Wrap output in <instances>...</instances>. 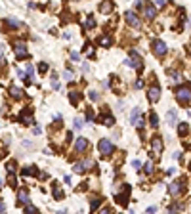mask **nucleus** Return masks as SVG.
Segmentation results:
<instances>
[{"label":"nucleus","instance_id":"obj_1","mask_svg":"<svg viewBox=\"0 0 191 214\" xmlns=\"http://www.w3.org/2000/svg\"><path fill=\"white\" fill-rule=\"evenodd\" d=\"M124 63L128 67H132V69H136V71H142V67H143V61H142V57L136 54V52H132V56L128 57V59H124Z\"/></svg>","mask_w":191,"mask_h":214},{"label":"nucleus","instance_id":"obj_2","mask_svg":"<svg viewBox=\"0 0 191 214\" xmlns=\"http://www.w3.org/2000/svg\"><path fill=\"white\" fill-rule=\"evenodd\" d=\"M97 149H100V153L103 155V157H107V155H111L113 151H115V147H113V143L109 142V140H100Z\"/></svg>","mask_w":191,"mask_h":214},{"label":"nucleus","instance_id":"obj_3","mask_svg":"<svg viewBox=\"0 0 191 214\" xmlns=\"http://www.w3.org/2000/svg\"><path fill=\"white\" fill-rule=\"evenodd\" d=\"M13 52H15V57H17V59H27V46H25V42H21V40H17V42L13 44Z\"/></svg>","mask_w":191,"mask_h":214},{"label":"nucleus","instance_id":"obj_4","mask_svg":"<svg viewBox=\"0 0 191 214\" xmlns=\"http://www.w3.org/2000/svg\"><path fill=\"white\" fill-rule=\"evenodd\" d=\"M176 100L182 103H187L191 100V90H187V88H180V90H176Z\"/></svg>","mask_w":191,"mask_h":214},{"label":"nucleus","instance_id":"obj_5","mask_svg":"<svg viewBox=\"0 0 191 214\" xmlns=\"http://www.w3.org/2000/svg\"><path fill=\"white\" fill-rule=\"evenodd\" d=\"M151 48H153V52H155L157 56H164V54L168 52V46L164 44L163 40H153V46H151Z\"/></svg>","mask_w":191,"mask_h":214},{"label":"nucleus","instance_id":"obj_6","mask_svg":"<svg viewBox=\"0 0 191 214\" xmlns=\"http://www.w3.org/2000/svg\"><path fill=\"white\" fill-rule=\"evenodd\" d=\"M184 191V180H178V182H172V184L168 185V193L170 195H180V193Z\"/></svg>","mask_w":191,"mask_h":214},{"label":"nucleus","instance_id":"obj_7","mask_svg":"<svg viewBox=\"0 0 191 214\" xmlns=\"http://www.w3.org/2000/svg\"><path fill=\"white\" fill-rule=\"evenodd\" d=\"M147 98H149V101H159V98H161V88H159L157 84L151 86L147 90Z\"/></svg>","mask_w":191,"mask_h":214},{"label":"nucleus","instance_id":"obj_8","mask_svg":"<svg viewBox=\"0 0 191 214\" xmlns=\"http://www.w3.org/2000/svg\"><path fill=\"white\" fill-rule=\"evenodd\" d=\"M163 147H164V145H163V140L159 138V136H155V138L151 140V149L155 151V155H161V153H163Z\"/></svg>","mask_w":191,"mask_h":214},{"label":"nucleus","instance_id":"obj_9","mask_svg":"<svg viewBox=\"0 0 191 214\" xmlns=\"http://www.w3.org/2000/svg\"><path fill=\"white\" fill-rule=\"evenodd\" d=\"M124 19H126V23L130 25V27H140V19H138V15L134 14V12H126L124 14Z\"/></svg>","mask_w":191,"mask_h":214},{"label":"nucleus","instance_id":"obj_10","mask_svg":"<svg viewBox=\"0 0 191 214\" xmlns=\"http://www.w3.org/2000/svg\"><path fill=\"white\" fill-rule=\"evenodd\" d=\"M86 149H88V140H86V138H79L75 142V151H76V153H84Z\"/></svg>","mask_w":191,"mask_h":214},{"label":"nucleus","instance_id":"obj_11","mask_svg":"<svg viewBox=\"0 0 191 214\" xmlns=\"http://www.w3.org/2000/svg\"><path fill=\"white\" fill-rule=\"evenodd\" d=\"M143 15H145L147 19H153L155 17V8L151 6V4H145V6H143Z\"/></svg>","mask_w":191,"mask_h":214},{"label":"nucleus","instance_id":"obj_12","mask_svg":"<svg viewBox=\"0 0 191 214\" xmlns=\"http://www.w3.org/2000/svg\"><path fill=\"white\" fill-rule=\"evenodd\" d=\"M10 94H12L15 100H21V98L25 96V92L21 90V88H17V86H12V88H10Z\"/></svg>","mask_w":191,"mask_h":214},{"label":"nucleus","instance_id":"obj_13","mask_svg":"<svg viewBox=\"0 0 191 214\" xmlns=\"http://www.w3.org/2000/svg\"><path fill=\"white\" fill-rule=\"evenodd\" d=\"M19 121H21L23 124H31V122H33V117L29 115V109H25V111L19 115Z\"/></svg>","mask_w":191,"mask_h":214},{"label":"nucleus","instance_id":"obj_14","mask_svg":"<svg viewBox=\"0 0 191 214\" xmlns=\"http://www.w3.org/2000/svg\"><path fill=\"white\" fill-rule=\"evenodd\" d=\"M166 121H168V124H176L178 122V113L174 111V109H170V111L166 113Z\"/></svg>","mask_w":191,"mask_h":214},{"label":"nucleus","instance_id":"obj_15","mask_svg":"<svg viewBox=\"0 0 191 214\" xmlns=\"http://www.w3.org/2000/svg\"><path fill=\"white\" fill-rule=\"evenodd\" d=\"M111 10H113V4H111V2H107V0L100 4V12H101V14H105V15H107V14L111 12Z\"/></svg>","mask_w":191,"mask_h":214},{"label":"nucleus","instance_id":"obj_16","mask_svg":"<svg viewBox=\"0 0 191 214\" xmlns=\"http://www.w3.org/2000/svg\"><path fill=\"white\" fill-rule=\"evenodd\" d=\"M17 197H19L17 201L21 203V205H29V193L25 191V189H21V191H19V195H17Z\"/></svg>","mask_w":191,"mask_h":214},{"label":"nucleus","instance_id":"obj_17","mask_svg":"<svg viewBox=\"0 0 191 214\" xmlns=\"http://www.w3.org/2000/svg\"><path fill=\"white\" fill-rule=\"evenodd\" d=\"M37 174H38L37 166H27V168H23V176H37Z\"/></svg>","mask_w":191,"mask_h":214},{"label":"nucleus","instance_id":"obj_18","mask_svg":"<svg viewBox=\"0 0 191 214\" xmlns=\"http://www.w3.org/2000/svg\"><path fill=\"white\" fill-rule=\"evenodd\" d=\"M128 191H130V189H128ZM128 191H124V195H117V203H118V205H122V206L128 205Z\"/></svg>","mask_w":191,"mask_h":214},{"label":"nucleus","instance_id":"obj_19","mask_svg":"<svg viewBox=\"0 0 191 214\" xmlns=\"http://www.w3.org/2000/svg\"><path fill=\"white\" fill-rule=\"evenodd\" d=\"M101 122L107 124V126H113V124H115V119H113L111 115H101Z\"/></svg>","mask_w":191,"mask_h":214},{"label":"nucleus","instance_id":"obj_20","mask_svg":"<svg viewBox=\"0 0 191 214\" xmlns=\"http://www.w3.org/2000/svg\"><path fill=\"white\" fill-rule=\"evenodd\" d=\"M138 119H140V109H138V107H134V109H132V117H130V122L134 124V126H136Z\"/></svg>","mask_w":191,"mask_h":214},{"label":"nucleus","instance_id":"obj_21","mask_svg":"<svg viewBox=\"0 0 191 214\" xmlns=\"http://www.w3.org/2000/svg\"><path fill=\"white\" fill-rule=\"evenodd\" d=\"M149 122H151V126H153V128H157V126H159V117H157V113H153V111L149 113Z\"/></svg>","mask_w":191,"mask_h":214},{"label":"nucleus","instance_id":"obj_22","mask_svg":"<svg viewBox=\"0 0 191 214\" xmlns=\"http://www.w3.org/2000/svg\"><path fill=\"white\" fill-rule=\"evenodd\" d=\"M100 46L109 48V46H111V36H101V38H100Z\"/></svg>","mask_w":191,"mask_h":214},{"label":"nucleus","instance_id":"obj_23","mask_svg":"<svg viewBox=\"0 0 191 214\" xmlns=\"http://www.w3.org/2000/svg\"><path fill=\"white\" fill-rule=\"evenodd\" d=\"M101 201H103L101 197H94V199L90 201V206H92V210H96V208H97V206L101 205Z\"/></svg>","mask_w":191,"mask_h":214},{"label":"nucleus","instance_id":"obj_24","mask_svg":"<svg viewBox=\"0 0 191 214\" xmlns=\"http://www.w3.org/2000/svg\"><path fill=\"white\" fill-rule=\"evenodd\" d=\"M54 199H58V201L63 199V191H61L58 185H54Z\"/></svg>","mask_w":191,"mask_h":214},{"label":"nucleus","instance_id":"obj_25","mask_svg":"<svg viewBox=\"0 0 191 214\" xmlns=\"http://www.w3.org/2000/svg\"><path fill=\"white\" fill-rule=\"evenodd\" d=\"M168 210H170V212H178V210H184V205H178V203H174V205H170V206H168Z\"/></svg>","mask_w":191,"mask_h":214},{"label":"nucleus","instance_id":"obj_26","mask_svg":"<svg viewBox=\"0 0 191 214\" xmlns=\"http://www.w3.org/2000/svg\"><path fill=\"white\" fill-rule=\"evenodd\" d=\"M73 170L76 172V174H82V172H84L86 168H84V164H82V163H76V164L73 166Z\"/></svg>","mask_w":191,"mask_h":214},{"label":"nucleus","instance_id":"obj_27","mask_svg":"<svg viewBox=\"0 0 191 214\" xmlns=\"http://www.w3.org/2000/svg\"><path fill=\"white\" fill-rule=\"evenodd\" d=\"M187 130H189V126H187V124H185V122H182V124H178V132L180 134H185V132H187Z\"/></svg>","mask_w":191,"mask_h":214},{"label":"nucleus","instance_id":"obj_28","mask_svg":"<svg viewBox=\"0 0 191 214\" xmlns=\"http://www.w3.org/2000/svg\"><path fill=\"white\" fill-rule=\"evenodd\" d=\"M69 100H71V103H79V100H80V96H79V94H75V92H71Z\"/></svg>","mask_w":191,"mask_h":214},{"label":"nucleus","instance_id":"obj_29","mask_svg":"<svg viewBox=\"0 0 191 214\" xmlns=\"http://www.w3.org/2000/svg\"><path fill=\"white\" fill-rule=\"evenodd\" d=\"M73 124H75V128H76V130H80L82 126H84V122H82V119H75V122H73Z\"/></svg>","mask_w":191,"mask_h":214},{"label":"nucleus","instance_id":"obj_30","mask_svg":"<svg viewBox=\"0 0 191 214\" xmlns=\"http://www.w3.org/2000/svg\"><path fill=\"white\" fill-rule=\"evenodd\" d=\"M15 166H17V164H15V161H10V163L6 164V168H8V172H13Z\"/></svg>","mask_w":191,"mask_h":214},{"label":"nucleus","instance_id":"obj_31","mask_svg":"<svg viewBox=\"0 0 191 214\" xmlns=\"http://www.w3.org/2000/svg\"><path fill=\"white\" fill-rule=\"evenodd\" d=\"M94 25H96L94 17H88V19H86V29H92V27H94Z\"/></svg>","mask_w":191,"mask_h":214},{"label":"nucleus","instance_id":"obj_32","mask_svg":"<svg viewBox=\"0 0 191 214\" xmlns=\"http://www.w3.org/2000/svg\"><path fill=\"white\" fill-rule=\"evenodd\" d=\"M143 170H145L147 174H151V172H153V161H149V163L145 164V168H143Z\"/></svg>","mask_w":191,"mask_h":214},{"label":"nucleus","instance_id":"obj_33","mask_svg":"<svg viewBox=\"0 0 191 214\" xmlns=\"http://www.w3.org/2000/svg\"><path fill=\"white\" fill-rule=\"evenodd\" d=\"M170 75H172V79H174V80H178V82L182 80V75H180L178 71H172V73H170Z\"/></svg>","mask_w":191,"mask_h":214},{"label":"nucleus","instance_id":"obj_34","mask_svg":"<svg viewBox=\"0 0 191 214\" xmlns=\"http://www.w3.org/2000/svg\"><path fill=\"white\" fill-rule=\"evenodd\" d=\"M8 182H10V185L15 187V178H13V172H10V176H8Z\"/></svg>","mask_w":191,"mask_h":214},{"label":"nucleus","instance_id":"obj_35","mask_svg":"<svg viewBox=\"0 0 191 214\" xmlns=\"http://www.w3.org/2000/svg\"><path fill=\"white\" fill-rule=\"evenodd\" d=\"M25 212H29V214H37L38 210H37V208H34V206H31V205H27V208H25Z\"/></svg>","mask_w":191,"mask_h":214},{"label":"nucleus","instance_id":"obj_36","mask_svg":"<svg viewBox=\"0 0 191 214\" xmlns=\"http://www.w3.org/2000/svg\"><path fill=\"white\" fill-rule=\"evenodd\" d=\"M63 79H65V80H73V73H71V71H65V73H63Z\"/></svg>","mask_w":191,"mask_h":214},{"label":"nucleus","instance_id":"obj_37","mask_svg":"<svg viewBox=\"0 0 191 214\" xmlns=\"http://www.w3.org/2000/svg\"><path fill=\"white\" fill-rule=\"evenodd\" d=\"M132 166H134L136 170H140V168H142V163H140L138 159H134V161H132Z\"/></svg>","mask_w":191,"mask_h":214},{"label":"nucleus","instance_id":"obj_38","mask_svg":"<svg viewBox=\"0 0 191 214\" xmlns=\"http://www.w3.org/2000/svg\"><path fill=\"white\" fill-rule=\"evenodd\" d=\"M88 96H90V100H94V101H96L97 98H100V94H97V92H92V90H90V92H88Z\"/></svg>","mask_w":191,"mask_h":214},{"label":"nucleus","instance_id":"obj_39","mask_svg":"<svg viewBox=\"0 0 191 214\" xmlns=\"http://www.w3.org/2000/svg\"><path fill=\"white\" fill-rule=\"evenodd\" d=\"M38 71L40 73H46V71H48V63H40L38 65Z\"/></svg>","mask_w":191,"mask_h":214},{"label":"nucleus","instance_id":"obj_40","mask_svg":"<svg viewBox=\"0 0 191 214\" xmlns=\"http://www.w3.org/2000/svg\"><path fill=\"white\" fill-rule=\"evenodd\" d=\"M8 25H12V27H19V21H15V19H8Z\"/></svg>","mask_w":191,"mask_h":214},{"label":"nucleus","instance_id":"obj_41","mask_svg":"<svg viewBox=\"0 0 191 214\" xmlns=\"http://www.w3.org/2000/svg\"><path fill=\"white\" fill-rule=\"evenodd\" d=\"M79 54H76V52H71V59H73V61H79Z\"/></svg>","mask_w":191,"mask_h":214},{"label":"nucleus","instance_id":"obj_42","mask_svg":"<svg viewBox=\"0 0 191 214\" xmlns=\"http://www.w3.org/2000/svg\"><path fill=\"white\" fill-rule=\"evenodd\" d=\"M86 54H88V56L92 57V56H94V48H90V46H86Z\"/></svg>","mask_w":191,"mask_h":214},{"label":"nucleus","instance_id":"obj_43","mask_svg":"<svg viewBox=\"0 0 191 214\" xmlns=\"http://www.w3.org/2000/svg\"><path fill=\"white\" fill-rule=\"evenodd\" d=\"M86 119H90V121L94 119V113H92V109H88V111H86Z\"/></svg>","mask_w":191,"mask_h":214},{"label":"nucleus","instance_id":"obj_44","mask_svg":"<svg viewBox=\"0 0 191 214\" xmlns=\"http://www.w3.org/2000/svg\"><path fill=\"white\" fill-rule=\"evenodd\" d=\"M4 208H6V206H4V203H0V212H4Z\"/></svg>","mask_w":191,"mask_h":214},{"label":"nucleus","instance_id":"obj_45","mask_svg":"<svg viewBox=\"0 0 191 214\" xmlns=\"http://www.w3.org/2000/svg\"><path fill=\"white\" fill-rule=\"evenodd\" d=\"M0 65H4V57H2V54H0Z\"/></svg>","mask_w":191,"mask_h":214},{"label":"nucleus","instance_id":"obj_46","mask_svg":"<svg viewBox=\"0 0 191 214\" xmlns=\"http://www.w3.org/2000/svg\"><path fill=\"white\" fill-rule=\"evenodd\" d=\"M187 52H189V54H191V42L187 44Z\"/></svg>","mask_w":191,"mask_h":214},{"label":"nucleus","instance_id":"obj_47","mask_svg":"<svg viewBox=\"0 0 191 214\" xmlns=\"http://www.w3.org/2000/svg\"><path fill=\"white\" fill-rule=\"evenodd\" d=\"M0 185H2V180H0Z\"/></svg>","mask_w":191,"mask_h":214}]
</instances>
